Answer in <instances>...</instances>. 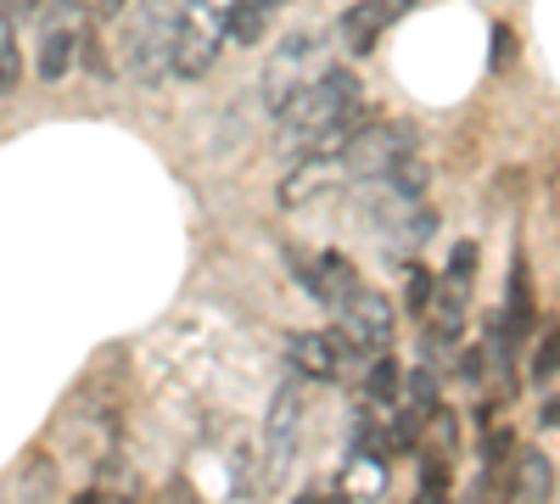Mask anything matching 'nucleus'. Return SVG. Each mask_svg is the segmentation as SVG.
Wrapping results in <instances>:
<instances>
[{"label":"nucleus","mask_w":560,"mask_h":504,"mask_svg":"<svg viewBox=\"0 0 560 504\" xmlns=\"http://www.w3.org/2000/svg\"><path fill=\"white\" fill-rule=\"evenodd\" d=\"M359 107H364V84L359 73L331 68L325 79H314L308 90L280 107V146L298 163H337L342 146L359 134Z\"/></svg>","instance_id":"obj_1"},{"label":"nucleus","mask_w":560,"mask_h":504,"mask_svg":"<svg viewBox=\"0 0 560 504\" xmlns=\"http://www.w3.org/2000/svg\"><path fill=\"white\" fill-rule=\"evenodd\" d=\"M230 12H236V0H179V17H174V62L168 73L179 79H202L224 39H230Z\"/></svg>","instance_id":"obj_2"},{"label":"nucleus","mask_w":560,"mask_h":504,"mask_svg":"<svg viewBox=\"0 0 560 504\" xmlns=\"http://www.w3.org/2000/svg\"><path fill=\"white\" fill-rule=\"evenodd\" d=\"M331 73V39H325L319 28H298L275 45V57L264 68V102L280 113L298 90H308L314 79Z\"/></svg>","instance_id":"obj_3"},{"label":"nucleus","mask_w":560,"mask_h":504,"mask_svg":"<svg viewBox=\"0 0 560 504\" xmlns=\"http://www.w3.org/2000/svg\"><path fill=\"white\" fill-rule=\"evenodd\" d=\"M174 17H179V0H147V7L135 12V23L124 28V73L135 84H163L168 79Z\"/></svg>","instance_id":"obj_4"},{"label":"nucleus","mask_w":560,"mask_h":504,"mask_svg":"<svg viewBox=\"0 0 560 504\" xmlns=\"http://www.w3.org/2000/svg\"><path fill=\"white\" fill-rule=\"evenodd\" d=\"M409 157H415V129L382 118V124H359V134L342 146L337 168H342L348 179H370V186H382V179H387L398 163H409Z\"/></svg>","instance_id":"obj_5"},{"label":"nucleus","mask_w":560,"mask_h":504,"mask_svg":"<svg viewBox=\"0 0 560 504\" xmlns=\"http://www.w3.org/2000/svg\"><path fill=\"white\" fill-rule=\"evenodd\" d=\"M337 342L342 353H359V359H382L393 348V303L382 292L359 286L342 308H337Z\"/></svg>","instance_id":"obj_6"},{"label":"nucleus","mask_w":560,"mask_h":504,"mask_svg":"<svg viewBox=\"0 0 560 504\" xmlns=\"http://www.w3.org/2000/svg\"><path fill=\"white\" fill-rule=\"evenodd\" d=\"M303 443V376L280 382V392L269 398V421H264V448H269V482L292 466V454Z\"/></svg>","instance_id":"obj_7"},{"label":"nucleus","mask_w":560,"mask_h":504,"mask_svg":"<svg viewBox=\"0 0 560 504\" xmlns=\"http://www.w3.org/2000/svg\"><path fill=\"white\" fill-rule=\"evenodd\" d=\"M79 0H68V7H45L39 12V79L57 84L68 79V62H73V45H79Z\"/></svg>","instance_id":"obj_8"},{"label":"nucleus","mask_w":560,"mask_h":504,"mask_svg":"<svg viewBox=\"0 0 560 504\" xmlns=\"http://www.w3.org/2000/svg\"><path fill=\"white\" fill-rule=\"evenodd\" d=\"M303 286L314 292V303H325V308H342L353 292H359V269L342 258V253H319L314 263H303Z\"/></svg>","instance_id":"obj_9"},{"label":"nucleus","mask_w":560,"mask_h":504,"mask_svg":"<svg viewBox=\"0 0 560 504\" xmlns=\"http://www.w3.org/2000/svg\"><path fill=\"white\" fill-rule=\"evenodd\" d=\"M287 359H292V371L303 382H331L342 371V342L331 331H298L287 342Z\"/></svg>","instance_id":"obj_10"},{"label":"nucleus","mask_w":560,"mask_h":504,"mask_svg":"<svg viewBox=\"0 0 560 504\" xmlns=\"http://www.w3.org/2000/svg\"><path fill=\"white\" fill-rule=\"evenodd\" d=\"M504 482H510V504H549V493H555V466L544 460L538 448H516V460H510Z\"/></svg>","instance_id":"obj_11"},{"label":"nucleus","mask_w":560,"mask_h":504,"mask_svg":"<svg viewBox=\"0 0 560 504\" xmlns=\"http://www.w3.org/2000/svg\"><path fill=\"white\" fill-rule=\"evenodd\" d=\"M387 23H393V17L376 7V0H359V7H348V12H342V23H337V28H342V45H348V51H359V57H364V51H376V39H382V28H387Z\"/></svg>","instance_id":"obj_12"},{"label":"nucleus","mask_w":560,"mask_h":504,"mask_svg":"<svg viewBox=\"0 0 560 504\" xmlns=\"http://www.w3.org/2000/svg\"><path fill=\"white\" fill-rule=\"evenodd\" d=\"M287 0H236V12H230V39L236 45H258L269 34V23L280 17Z\"/></svg>","instance_id":"obj_13"},{"label":"nucleus","mask_w":560,"mask_h":504,"mask_svg":"<svg viewBox=\"0 0 560 504\" xmlns=\"http://www.w3.org/2000/svg\"><path fill=\"white\" fill-rule=\"evenodd\" d=\"M23 73V51H18V28H12V0H0V96L18 84Z\"/></svg>","instance_id":"obj_14"},{"label":"nucleus","mask_w":560,"mask_h":504,"mask_svg":"<svg viewBox=\"0 0 560 504\" xmlns=\"http://www.w3.org/2000/svg\"><path fill=\"white\" fill-rule=\"evenodd\" d=\"M398 387H404V376H398V364L382 353V359H370V376H364V403H393L398 398Z\"/></svg>","instance_id":"obj_15"},{"label":"nucleus","mask_w":560,"mask_h":504,"mask_svg":"<svg viewBox=\"0 0 560 504\" xmlns=\"http://www.w3.org/2000/svg\"><path fill=\"white\" fill-rule=\"evenodd\" d=\"M404 303H409V314H427L432 308V292H438V281H432V274L427 269H420V263H404Z\"/></svg>","instance_id":"obj_16"},{"label":"nucleus","mask_w":560,"mask_h":504,"mask_svg":"<svg viewBox=\"0 0 560 504\" xmlns=\"http://www.w3.org/2000/svg\"><path fill=\"white\" fill-rule=\"evenodd\" d=\"M533 371H538V376H555V371H560V342H555V337L544 342V353H538V364H533Z\"/></svg>","instance_id":"obj_17"},{"label":"nucleus","mask_w":560,"mask_h":504,"mask_svg":"<svg viewBox=\"0 0 560 504\" xmlns=\"http://www.w3.org/2000/svg\"><path fill=\"white\" fill-rule=\"evenodd\" d=\"M482 454H488V466L504 460V454H510V432H488V437H482Z\"/></svg>","instance_id":"obj_18"},{"label":"nucleus","mask_w":560,"mask_h":504,"mask_svg":"<svg viewBox=\"0 0 560 504\" xmlns=\"http://www.w3.org/2000/svg\"><path fill=\"white\" fill-rule=\"evenodd\" d=\"M376 7H382V12H387V17H393V23H398V17H404V12H409V7H415V0H376Z\"/></svg>","instance_id":"obj_19"},{"label":"nucleus","mask_w":560,"mask_h":504,"mask_svg":"<svg viewBox=\"0 0 560 504\" xmlns=\"http://www.w3.org/2000/svg\"><path fill=\"white\" fill-rule=\"evenodd\" d=\"M96 7H102V12H107V17H118V12H124V7H129V0H96Z\"/></svg>","instance_id":"obj_20"},{"label":"nucleus","mask_w":560,"mask_h":504,"mask_svg":"<svg viewBox=\"0 0 560 504\" xmlns=\"http://www.w3.org/2000/svg\"><path fill=\"white\" fill-rule=\"evenodd\" d=\"M28 7H34V12H45V7H68V0H28Z\"/></svg>","instance_id":"obj_21"},{"label":"nucleus","mask_w":560,"mask_h":504,"mask_svg":"<svg viewBox=\"0 0 560 504\" xmlns=\"http://www.w3.org/2000/svg\"><path fill=\"white\" fill-rule=\"evenodd\" d=\"M73 504H102V499H96V493H79V499H73Z\"/></svg>","instance_id":"obj_22"}]
</instances>
